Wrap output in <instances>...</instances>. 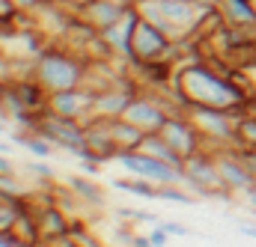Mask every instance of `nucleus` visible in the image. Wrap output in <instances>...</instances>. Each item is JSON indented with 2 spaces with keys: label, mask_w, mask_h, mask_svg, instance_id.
Instances as JSON below:
<instances>
[{
  "label": "nucleus",
  "mask_w": 256,
  "mask_h": 247,
  "mask_svg": "<svg viewBox=\"0 0 256 247\" xmlns=\"http://www.w3.org/2000/svg\"><path fill=\"white\" fill-rule=\"evenodd\" d=\"M218 15L232 27H254L256 3L254 0H218Z\"/></svg>",
  "instance_id": "nucleus-13"
},
{
  "label": "nucleus",
  "mask_w": 256,
  "mask_h": 247,
  "mask_svg": "<svg viewBox=\"0 0 256 247\" xmlns=\"http://www.w3.org/2000/svg\"><path fill=\"white\" fill-rule=\"evenodd\" d=\"M9 120H12V116L0 110V134H3V131H9Z\"/></svg>",
  "instance_id": "nucleus-33"
},
{
  "label": "nucleus",
  "mask_w": 256,
  "mask_h": 247,
  "mask_svg": "<svg viewBox=\"0 0 256 247\" xmlns=\"http://www.w3.org/2000/svg\"><path fill=\"white\" fill-rule=\"evenodd\" d=\"M48 114H57V116H66V120L90 122V120L96 116V96H92L86 86L51 92V96H48Z\"/></svg>",
  "instance_id": "nucleus-9"
},
{
  "label": "nucleus",
  "mask_w": 256,
  "mask_h": 247,
  "mask_svg": "<svg viewBox=\"0 0 256 247\" xmlns=\"http://www.w3.org/2000/svg\"><path fill=\"white\" fill-rule=\"evenodd\" d=\"M9 152H12V149H9V143H3V140H0V155H9Z\"/></svg>",
  "instance_id": "nucleus-34"
},
{
  "label": "nucleus",
  "mask_w": 256,
  "mask_h": 247,
  "mask_svg": "<svg viewBox=\"0 0 256 247\" xmlns=\"http://www.w3.org/2000/svg\"><path fill=\"white\" fill-rule=\"evenodd\" d=\"M18 6H21V9H27V12H36V9L42 6V0H18Z\"/></svg>",
  "instance_id": "nucleus-28"
},
{
  "label": "nucleus",
  "mask_w": 256,
  "mask_h": 247,
  "mask_svg": "<svg viewBox=\"0 0 256 247\" xmlns=\"http://www.w3.org/2000/svg\"><path fill=\"white\" fill-rule=\"evenodd\" d=\"M161 137L188 161L194 155H200L202 149H208V143H206V137H202V131L194 125V120L188 114H173L167 125L161 128Z\"/></svg>",
  "instance_id": "nucleus-8"
},
{
  "label": "nucleus",
  "mask_w": 256,
  "mask_h": 247,
  "mask_svg": "<svg viewBox=\"0 0 256 247\" xmlns=\"http://www.w3.org/2000/svg\"><path fill=\"white\" fill-rule=\"evenodd\" d=\"M149 238H152V244H155V247H167V242H170V236H167L161 226H158V230H152V232H149Z\"/></svg>",
  "instance_id": "nucleus-25"
},
{
  "label": "nucleus",
  "mask_w": 256,
  "mask_h": 247,
  "mask_svg": "<svg viewBox=\"0 0 256 247\" xmlns=\"http://www.w3.org/2000/svg\"><path fill=\"white\" fill-rule=\"evenodd\" d=\"M244 202H248V206H250V208H254V212H256V185L250 188L248 194H244Z\"/></svg>",
  "instance_id": "nucleus-32"
},
{
  "label": "nucleus",
  "mask_w": 256,
  "mask_h": 247,
  "mask_svg": "<svg viewBox=\"0 0 256 247\" xmlns=\"http://www.w3.org/2000/svg\"><path fill=\"white\" fill-rule=\"evenodd\" d=\"M36 131L42 137H48L57 149H66L72 155H78V149L86 146V122H80V120H66V116H57V114H45Z\"/></svg>",
  "instance_id": "nucleus-7"
},
{
  "label": "nucleus",
  "mask_w": 256,
  "mask_h": 247,
  "mask_svg": "<svg viewBox=\"0 0 256 247\" xmlns=\"http://www.w3.org/2000/svg\"><path fill=\"white\" fill-rule=\"evenodd\" d=\"M185 182L182 185L191 190L194 196H206V200H230L232 190L224 185L220 170H218V158L212 149H202L200 155H194L185 161Z\"/></svg>",
  "instance_id": "nucleus-2"
},
{
  "label": "nucleus",
  "mask_w": 256,
  "mask_h": 247,
  "mask_svg": "<svg viewBox=\"0 0 256 247\" xmlns=\"http://www.w3.org/2000/svg\"><path fill=\"white\" fill-rule=\"evenodd\" d=\"M137 24H140V12H128L126 18L108 30H102V36L114 45V51L120 54V60H128L131 57V42H134V33H137Z\"/></svg>",
  "instance_id": "nucleus-11"
},
{
  "label": "nucleus",
  "mask_w": 256,
  "mask_h": 247,
  "mask_svg": "<svg viewBox=\"0 0 256 247\" xmlns=\"http://www.w3.org/2000/svg\"><path fill=\"white\" fill-rule=\"evenodd\" d=\"M36 218H39V230H42V242L45 244H54V242L66 238L68 230H72V218L66 214L57 202L54 206H45Z\"/></svg>",
  "instance_id": "nucleus-12"
},
{
  "label": "nucleus",
  "mask_w": 256,
  "mask_h": 247,
  "mask_svg": "<svg viewBox=\"0 0 256 247\" xmlns=\"http://www.w3.org/2000/svg\"><path fill=\"white\" fill-rule=\"evenodd\" d=\"M68 188L78 194V200L84 206H96V208L104 206V190H102L98 182H92L90 176H68Z\"/></svg>",
  "instance_id": "nucleus-16"
},
{
  "label": "nucleus",
  "mask_w": 256,
  "mask_h": 247,
  "mask_svg": "<svg viewBox=\"0 0 256 247\" xmlns=\"http://www.w3.org/2000/svg\"><path fill=\"white\" fill-rule=\"evenodd\" d=\"M131 247H155V244H152V238H149V236H134Z\"/></svg>",
  "instance_id": "nucleus-29"
},
{
  "label": "nucleus",
  "mask_w": 256,
  "mask_h": 247,
  "mask_svg": "<svg viewBox=\"0 0 256 247\" xmlns=\"http://www.w3.org/2000/svg\"><path fill=\"white\" fill-rule=\"evenodd\" d=\"M116 190H126L131 196H140V200H158V190L161 188L149 179H140V176H128V179H114Z\"/></svg>",
  "instance_id": "nucleus-18"
},
{
  "label": "nucleus",
  "mask_w": 256,
  "mask_h": 247,
  "mask_svg": "<svg viewBox=\"0 0 256 247\" xmlns=\"http://www.w3.org/2000/svg\"><path fill=\"white\" fill-rule=\"evenodd\" d=\"M188 116L194 120V125L202 131L206 143L212 152L224 149V146H236V137H238V120L230 114V110H220V108H191Z\"/></svg>",
  "instance_id": "nucleus-4"
},
{
  "label": "nucleus",
  "mask_w": 256,
  "mask_h": 247,
  "mask_svg": "<svg viewBox=\"0 0 256 247\" xmlns=\"http://www.w3.org/2000/svg\"><path fill=\"white\" fill-rule=\"evenodd\" d=\"M57 3H63V6H68L74 15H84V9L92 3V0H57Z\"/></svg>",
  "instance_id": "nucleus-24"
},
{
  "label": "nucleus",
  "mask_w": 256,
  "mask_h": 247,
  "mask_svg": "<svg viewBox=\"0 0 256 247\" xmlns=\"http://www.w3.org/2000/svg\"><path fill=\"white\" fill-rule=\"evenodd\" d=\"M102 170V164L98 161H80V173H86V176H96Z\"/></svg>",
  "instance_id": "nucleus-26"
},
{
  "label": "nucleus",
  "mask_w": 256,
  "mask_h": 247,
  "mask_svg": "<svg viewBox=\"0 0 256 247\" xmlns=\"http://www.w3.org/2000/svg\"><path fill=\"white\" fill-rule=\"evenodd\" d=\"M122 220H140V224H158V218L152 212H140V208H120L116 212Z\"/></svg>",
  "instance_id": "nucleus-21"
},
{
  "label": "nucleus",
  "mask_w": 256,
  "mask_h": 247,
  "mask_svg": "<svg viewBox=\"0 0 256 247\" xmlns=\"http://www.w3.org/2000/svg\"><path fill=\"white\" fill-rule=\"evenodd\" d=\"M214 158H218V170H220L224 185L230 188L232 194H248V190L256 185L254 170H250V167L238 158V152H236L232 146L218 149V152H214Z\"/></svg>",
  "instance_id": "nucleus-10"
},
{
  "label": "nucleus",
  "mask_w": 256,
  "mask_h": 247,
  "mask_svg": "<svg viewBox=\"0 0 256 247\" xmlns=\"http://www.w3.org/2000/svg\"><path fill=\"white\" fill-rule=\"evenodd\" d=\"M116 161L126 167L131 176L149 179V182H155L158 188H164V185H182V182H185V173H182V170H176V167L164 164L161 158H155V155H149V152H143V149H134V152H120V158H116Z\"/></svg>",
  "instance_id": "nucleus-5"
},
{
  "label": "nucleus",
  "mask_w": 256,
  "mask_h": 247,
  "mask_svg": "<svg viewBox=\"0 0 256 247\" xmlns=\"http://www.w3.org/2000/svg\"><path fill=\"white\" fill-rule=\"evenodd\" d=\"M12 140H15V143H21L30 155H36V158H42V161H45V158H51V155H54V149H57V146H54L48 137H42L39 131H21V128H18V131L12 134Z\"/></svg>",
  "instance_id": "nucleus-17"
},
{
  "label": "nucleus",
  "mask_w": 256,
  "mask_h": 247,
  "mask_svg": "<svg viewBox=\"0 0 256 247\" xmlns=\"http://www.w3.org/2000/svg\"><path fill=\"white\" fill-rule=\"evenodd\" d=\"M176 39L167 36L164 30H158L155 24H149L143 15H140V24H137V33H134V42H131V57L126 60L128 68H134L137 62H152V60H176Z\"/></svg>",
  "instance_id": "nucleus-3"
},
{
  "label": "nucleus",
  "mask_w": 256,
  "mask_h": 247,
  "mask_svg": "<svg viewBox=\"0 0 256 247\" xmlns=\"http://www.w3.org/2000/svg\"><path fill=\"white\" fill-rule=\"evenodd\" d=\"M27 173L36 176V179H42V182H51V179L57 176V173H54L48 164H42V161H30V164H27Z\"/></svg>",
  "instance_id": "nucleus-22"
},
{
  "label": "nucleus",
  "mask_w": 256,
  "mask_h": 247,
  "mask_svg": "<svg viewBox=\"0 0 256 247\" xmlns=\"http://www.w3.org/2000/svg\"><path fill=\"white\" fill-rule=\"evenodd\" d=\"M158 200H167V202H179V206H191L194 202V194L185 190L182 185H164L158 190Z\"/></svg>",
  "instance_id": "nucleus-20"
},
{
  "label": "nucleus",
  "mask_w": 256,
  "mask_h": 247,
  "mask_svg": "<svg viewBox=\"0 0 256 247\" xmlns=\"http://www.w3.org/2000/svg\"><path fill=\"white\" fill-rule=\"evenodd\" d=\"M48 90L30 74V78H9L6 84V114L15 116L21 110H36L45 114L48 110Z\"/></svg>",
  "instance_id": "nucleus-6"
},
{
  "label": "nucleus",
  "mask_w": 256,
  "mask_h": 247,
  "mask_svg": "<svg viewBox=\"0 0 256 247\" xmlns=\"http://www.w3.org/2000/svg\"><path fill=\"white\" fill-rule=\"evenodd\" d=\"M6 84H9V80L0 74V110H3V114H6Z\"/></svg>",
  "instance_id": "nucleus-27"
},
{
  "label": "nucleus",
  "mask_w": 256,
  "mask_h": 247,
  "mask_svg": "<svg viewBox=\"0 0 256 247\" xmlns=\"http://www.w3.org/2000/svg\"><path fill=\"white\" fill-rule=\"evenodd\" d=\"M0 74H3V78H9V57H6L3 51H0Z\"/></svg>",
  "instance_id": "nucleus-31"
},
{
  "label": "nucleus",
  "mask_w": 256,
  "mask_h": 247,
  "mask_svg": "<svg viewBox=\"0 0 256 247\" xmlns=\"http://www.w3.org/2000/svg\"><path fill=\"white\" fill-rule=\"evenodd\" d=\"M236 146H250L256 149V110L248 114L244 120H238V137H236Z\"/></svg>",
  "instance_id": "nucleus-19"
},
{
  "label": "nucleus",
  "mask_w": 256,
  "mask_h": 247,
  "mask_svg": "<svg viewBox=\"0 0 256 247\" xmlns=\"http://www.w3.org/2000/svg\"><path fill=\"white\" fill-rule=\"evenodd\" d=\"M0 173H15V164L6 155H0Z\"/></svg>",
  "instance_id": "nucleus-30"
},
{
  "label": "nucleus",
  "mask_w": 256,
  "mask_h": 247,
  "mask_svg": "<svg viewBox=\"0 0 256 247\" xmlns=\"http://www.w3.org/2000/svg\"><path fill=\"white\" fill-rule=\"evenodd\" d=\"M90 60L78 51H72L66 42H51L42 54L33 57V78L48 90V92H63V90H78L86 80Z\"/></svg>",
  "instance_id": "nucleus-1"
},
{
  "label": "nucleus",
  "mask_w": 256,
  "mask_h": 247,
  "mask_svg": "<svg viewBox=\"0 0 256 247\" xmlns=\"http://www.w3.org/2000/svg\"><path fill=\"white\" fill-rule=\"evenodd\" d=\"M108 128H110V137H114V143L120 146V152L143 149L146 131H143V128H137L134 122H128L126 116H120V120H108Z\"/></svg>",
  "instance_id": "nucleus-14"
},
{
  "label": "nucleus",
  "mask_w": 256,
  "mask_h": 247,
  "mask_svg": "<svg viewBox=\"0 0 256 247\" xmlns=\"http://www.w3.org/2000/svg\"><path fill=\"white\" fill-rule=\"evenodd\" d=\"M143 152H149V155H155V158H161L164 164H170V167H176V170H185V158L161 137V134H146V140H143Z\"/></svg>",
  "instance_id": "nucleus-15"
},
{
  "label": "nucleus",
  "mask_w": 256,
  "mask_h": 247,
  "mask_svg": "<svg viewBox=\"0 0 256 247\" xmlns=\"http://www.w3.org/2000/svg\"><path fill=\"white\" fill-rule=\"evenodd\" d=\"M161 230L173 238V236H179V238H185V236H191V230L185 226V224H173V220H167V224H161Z\"/></svg>",
  "instance_id": "nucleus-23"
}]
</instances>
